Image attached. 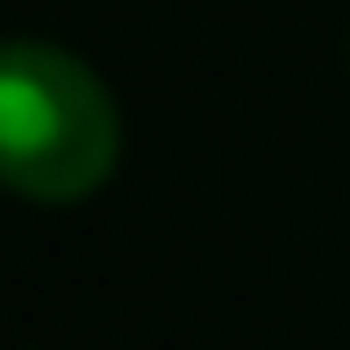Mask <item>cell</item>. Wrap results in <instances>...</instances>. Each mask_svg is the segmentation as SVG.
Listing matches in <instances>:
<instances>
[{
	"label": "cell",
	"instance_id": "6da1fadb",
	"mask_svg": "<svg viewBox=\"0 0 350 350\" xmlns=\"http://www.w3.org/2000/svg\"><path fill=\"white\" fill-rule=\"evenodd\" d=\"M122 157V115L72 51L36 36L0 43V186L22 200H86Z\"/></svg>",
	"mask_w": 350,
	"mask_h": 350
}]
</instances>
